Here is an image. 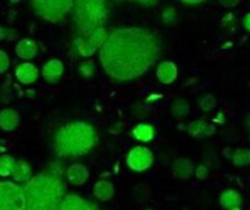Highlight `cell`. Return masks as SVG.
Wrapping results in <instances>:
<instances>
[{
  "label": "cell",
  "mask_w": 250,
  "mask_h": 210,
  "mask_svg": "<svg viewBox=\"0 0 250 210\" xmlns=\"http://www.w3.org/2000/svg\"><path fill=\"white\" fill-rule=\"evenodd\" d=\"M31 5L42 20L58 23L72 11L73 0H31Z\"/></svg>",
  "instance_id": "5b68a950"
},
{
  "label": "cell",
  "mask_w": 250,
  "mask_h": 210,
  "mask_svg": "<svg viewBox=\"0 0 250 210\" xmlns=\"http://www.w3.org/2000/svg\"><path fill=\"white\" fill-rule=\"evenodd\" d=\"M98 142L94 126L87 121H71L56 131L54 150L60 158H78L89 153Z\"/></svg>",
  "instance_id": "3957f363"
},
{
  "label": "cell",
  "mask_w": 250,
  "mask_h": 210,
  "mask_svg": "<svg viewBox=\"0 0 250 210\" xmlns=\"http://www.w3.org/2000/svg\"><path fill=\"white\" fill-rule=\"evenodd\" d=\"M65 176L72 186H83L89 178V170L83 164L75 163L66 168Z\"/></svg>",
  "instance_id": "2e32d148"
},
{
  "label": "cell",
  "mask_w": 250,
  "mask_h": 210,
  "mask_svg": "<svg viewBox=\"0 0 250 210\" xmlns=\"http://www.w3.org/2000/svg\"><path fill=\"white\" fill-rule=\"evenodd\" d=\"M21 116L14 107H4L0 110V129L5 132H12L20 126Z\"/></svg>",
  "instance_id": "e0dca14e"
},
{
  "label": "cell",
  "mask_w": 250,
  "mask_h": 210,
  "mask_svg": "<svg viewBox=\"0 0 250 210\" xmlns=\"http://www.w3.org/2000/svg\"><path fill=\"white\" fill-rule=\"evenodd\" d=\"M178 21L177 10L172 6H167L161 12V22L166 26H173Z\"/></svg>",
  "instance_id": "f546056e"
},
{
  "label": "cell",
  "mask_w": 250,
  "mask_h": 210,
  "mask_svg": "<svg viewBox=\"0 0 250 210\" xmlns=\"http://www.w3.org/2000/svg\"><path fill=\"white\" fill-rule=\"evenodd\" d=\"M12 2H16V1H19V0H11Z\"/></svg>",
  "instance_id": "f35d334b"
},
{
  "label": "cell",
  "mask_w": 250,
  "mask_h": 210,
  "mask_svg": "<svg viewBox=\"0 0 250 210\" xmlns=\"http://www.w3.org/2000/svg\"><path fill=\"white\" fill-rule=\"evenodd\" d=\"M71 14L76 36L85 37L104 27L109 15L107 0H73Z\"/></svg>",
  "instance_id": "277c9868"
},
{
  "label": "cell",
  "mask_w": 250,
  "mask_h": 210,
  "mask_svg": "<svg viewBox=\"0 0 250 210\" xmlns=\"http://www.w3.org/2000/svg\"><path fill=\"white\" fill-rule=\"evenodd\" d=\"M128 1L136 2V4L142 5V6L150 7V6H154V5L158 4V2L160 1V0H128Z\"/></svg>",
  "instance_id": "836d02e7"
},
{
  "label": "cell",
  "mask_w": 250,
  "mask_h": 210,
  "mask_svg": "<svg viewBox=\"0 0 250 210\" xmlns=\"http://www.w3.org/2000/svg\"><path fill=\"white\" fill-rule=\"evenodd\" d=\"M197 104L198 107H199L203 112H210L216 107L217 100L216 98H215V95L211 94V93H204V94H202L198 98Z\"/></svg>",
  "instance_id": "4316f807"
},
{
  "label": "cell",
  "mask_w": 250,
  "mask_h": 210,
  "mask_svg": "<svg viewBox=\"0 0 250 210\" xmlns=\"http://www.w3.org/2000/svg\"><path fill=\"white\" fill-rule=\"evenodd\" d=\"M171 115H172L175 119L182 120L189 115L190 112V105L188 103V100L183 99V98H177V99L172 100L171 103Z\"/></svg>",
  "instance_id": "7402d4cb"
},
{
  "label": "cell",
  "mask_w": 250,
  "mask_h": 210,
  "mask_svg": "<svg viewBox=\"0 0 250 210\" xmlns=\"http://www.w3.org/2000/svg\"><path fill=\"white\" fill-rule=\"evenodd\" d=\"M107 36H109V32L106 31L105 27L98 28L97 31H94L93 33L88 34L85 37L76 36L75 39H73L72 48L75 49L76 54L78 56L89 59L90 56H93L97 51L102 49V46L106 42Z\"/></svg>",
  "instance_id": "52a82bcc"
},
{
  "label": "cell",
  "mask_w": 250,
  "mask_h": 210,
  "mask_svg": "<svg viewBox=\"0 0 250 210\" xmlns=\"http://www.w3.org/2000/svg\"><path fill=\"white\" fill-rule=\"evenodd\" d=\"M14 88H12V84L10 83V81L7 80L6 82H4L0 85V104H10L14 100Z\"/></svg>",
  "instance_id": "f1b7e54d"
},
{
  "label": "cell",
  "mask_w": 250,
  "mask_h": 210,
  "mask_svg": "<svg viewBox=\"0 0 250 210\" xmlns=\"http://www.w3.org/2000/svg\"><path fill=\"white\" fill-rule=\"evenodd\" d=\"M15 53L17 58L23 61H31L38 55L39 45L34 39L32 38H22L17 42L15 46Z\"/></svg>",
  "instance_id": "4fadbf2b"
},
{
  "label": "cell",
  "mask_w": 250,
  "mask_h": 210,
  "mask_svg": "<svg viewBox=\"0 0 250 210\" xmlns=\"http://www.w3.org/2000/svg\"><path fill=\"white\" fill-rule=\"evenodd\" d=\"M78 73L84 80H90L97 73V65H95V63L93 60L87 59V60L82 61L80 63V66H78Z\"/></svg>",
  "instance_id": "83f0119b"
},
{
  "label": "cell",
  "mask_w": 250,
  "mask_h": 210,
  "mask_svg": "<svg viewBox=\"0 0 250 210\" xmlns=\"http://www.w3.org/2000/svg\"><path fill=\"white\" fill-rule=\"evenodd\" d=\"M209 173H210V168L205 163L199 164V165L195 166L194 176L198 178V180H205V178H208Z\"/></svg>",
  "instance_id": "1f68e13d"
},
{
  "label": "cell",
  "mask_w": 250,
  "mask_h": 210,
  "mask_svg": "<svg viewBox=\"0 0 250 210\" xmlns=\"http://www.w3.org/2000/svg\"><path fill=\"white\" fill-rule=\"evenodd\" d=\"M156 78L163 84H171L175 82L178 77V67L173 61L166 60L158 63L155 71Z\"/></svg>",
  "instance_id": "5bb4252c"
},
{
  "label": "cell",
  "mask_w": 250,
  "mask_h": 210,
  "mask_svg": "<svg viewBox=\"0 0 250 210\" xmlns=\"http://www.w3.org/2000/svg\"><path fill=\"white\" fill-rule=\"evenodd\" d=\"M163 54L158 34L144 27H120L109 32L99 50L103 70L115 82H131L146 75Z\"/></svg>",
  "instance_id": "6da1fadb"
},
{
  "label": "cell",
  "mask_w": 250,
  "mask_h": 210,
  "mask_svg": "<svg viewBox=\"0 0 250 210\" xmlns=\"http://www.w3.org/2000/svg\"><path fill=\"white\" fill-rule=\"evenodd\" d=\"M219 203L225 210H241L243 205V197L238 190L229 188V189H225L220 194Z\"/></svg>",
  "instance_id": "ac0fdd59"
},
{
  "label": "cell",
  "mask_w": 250,
  "mask_h": 210,
  "mask_svg": "<svg viewBox=\"0 0 250 210\" xmlns=\"http://www.w3.org/2000/svg\"><path fill=\"white\" fill-rule=\"evenodd\" d=\"M58 210H100L90 200L76 193H67L61 200Z\"/></svg>",
  "instance_id": "30bf717a"
},
{
  "label": "cell",
  "mask_w": 250,
  "mask_h": 210,
  "mask_svg": "<svg viewBox=\"0 0 250 210\" xmlns=\"http://www.w3.org/2000/svg\"><path fill=\"white\" fill-rule=\"evenodd\" d=\"M16 159L10 154H1L0 155V177H9L12 175Z\"/></svg>",
  "instance_id": "d4e9b609"
},
{
  "label": "cell",
  "mask_w": 250,
  "mask_h": 210,
  "mask_svg": "<svg viewBox=\"0 0 250 210\" xmlns=\"http://www.w3.org/2000/svg\"><path fill=\"white\" fill-rule=\"evenodd\" d=\"M131 134L136 141L141 142V143H149V142H151L155 138L156 129L151 124H148V122H139L138 125H136L132 128Z\"/></svg>",
  "instance_id": "ffe728a7"
},
{
  "label": "cell",
  "mask_w": 250,
  "mask_h": 210,
  "mask_svg": "<svg viewBox=\"0 0 250 210\" xmlns=\"http://www.w3.org/2000/svg\"><path fill=\"white\" fill-rule=\"evenodd\" d=\"M151 106L146 100H139V102H136L131 107V112L136 119L143 120L146 119V117L150 115Z\"/></svg>",
  "instance_id": "484cf974"
},
{
  "label": "cell",
  "mask_w": 250,
  "mask_h": 210,
  "mask_svg": "<svg viewBox=\"0 0 250 210\" xmlns=\"http://www.w3.org/2000/svg\"><path fill=\"white\" fill-rule=\"evenodd\" d=\"M187 132L193 138L203 139L211 137L216 132V128H215V125L210 124L203 119H198L188 124Z\"/></svg>",
  "instance_id": "9a60e30c"
},
{
  "label": "cell",
  "mask_w": 250,
  "mask_h": 210,
  "mask_svg": "<svg viewBox=\"0 0 250 210\" xmlns=\"http://www.w3.org/2000/svg\"><path fill=\"white\" fill-rule=\"evenodd\" d=\"M39 76H41V72H39L38 67L31 61H23L15 68V78L17 80V82L23 85L33 84L34 82H37Z\"/></svg>",
  "instance_id": "9c48e42d"
},
{
  "label": "cell",
  "mask_w": 250,
  "mask_h": 210,
  "mask_svg": "<svg viewBox=\"0 0 250 210\" xmlns=\"http://www.w3.org/2000/svg\"><path fill=\"white\" fill-rule=\"evenodd\" d=\"M0 210H27L23 186L15 181H0Z\"/></svg>",
  "instance_id": "8992f818"
},
{
  "label": "cell",
  "mask_w": 250,
  "mask_h": 210,
  "mask_svg": "<svg viewBox=\"0 0 250 210\" xmlns=\"http://www.w3.org/2000/svg\"><path fill=\"white\" fill-rule=\"evenodd\" d=\"M231 161L237 168H244L250 165V149L249 148H238L233 150L231 156Z\"/></svg>",
  "instance_id": "cb8c5ba5"
},
{
  "label": "cell",
  "mask_w": 250,
  "mask_h": 210,
  "mask_svg": "<svg viewBox=\"0 0 250 210\" xmlns=\"http://www.w3.org/2000/svg\"><path fill=\"white\" fill-rule=\"evenodd\" d=\"M17 39V31L11 27H5L0 24V42L15 41Z\"/></svg>",
  "instance_id": "4dcf8cb0"
},
{
  "label": "cell",
  "mask_w": 250,
  "mask_h": 210,
  "mask_svg": "<svg viewBox=\"0 0 250 210\" xmlns=\"http://www.w3.org/2000/svg\"><path fill=\"white\" fill-rule=\"evenodd\" d=\"M243 27L247 29V31L250 32V12L247 14L243 19Z\"/></svg>",
  "instance_id": "d590c367"
},
{
  "label": "cell",
  "mask_w": 250,
  "mask_h": 210,
  "mask_svg": "<svg viewBox=\"0 0 250 210\" xmlns=\"http://www.w3.org/2000/svg\"><path fill=\"white\" fill-rule=\"evenodd\" d=\"M219 2L224 7H227V9H232V7L237 6V5L241 2V0H219Z\"/></svg>",
  "instance_id": "e575fe53"
},
{
  "label": "cell",
  "mask_w": 250,
  "mask_h": 210,
  "mask_svg": "<svg viewBox=\"0 0 250 210\" xmlns=\"http://www.w3.org/2000/svg\"><path fill=\"white\" fill-rule=\"evenodd\" d=\"M10 68V56L5 50L0 49V75H4Z\"/></svg>",
  "instance_id": "d6a6232c"
},
{
  "label": "cell",
  "mask_w": 250,
  "mask_h": 210,
  "mask_svg": "<svg viewBox=\"0 0 250 210\" xmlns=\"http://www.w3.org/2000/svg\"><path fill=\"white\" fill-rule=\"evenodd\" d=\"M63 71H65V66L62 61L59 59H50L43 65L41 75L45 82L55 84L62 78Z\"/></svg>",
  "instance_id": "8fae6325"
},
{
  "label": "cell",
  "mask_w": 250,
  "mask_h": 210,
  "mask_svg": "<svg viewBox=\"0 0 250 210\" xmlns=\"http://www.w3.org/2000/svg\"><path fill=\"white\" fill-rule=\"evenodd\" d=\"M93 194L100 202H109L115 195V187L111 181L103 178L93 186Z\"/></svg>",
  "instance_id": "44dd1931"
},
{
  "label": "cell",
  "mask_w": 250,
  "mask_h": 210,
  "mask_svg": "<svg viewBox=\"0 0 250 210\" xmlns=\"http://www.w3.org/2000/svg\"><path fill=\"white\" fill-rule=\"evenodd\" d=\"M131 195H132V199H133L134 202L142 204V203L148 202L149 198L151 197V189L146 183L141 182L132 188Z\"/></svg>",
  "instance_id": "603a6c76"
},
{
  "label": "cell",
  "mask_w": 250,
  "mask_h": 210,
  "mask_svg": "<svg viewBox=\"0 0 250 210\" xmlns=\"http://www.w3.org/2000/svg\"><path fill=\"white\" fill-rule=\"evenodd\" d=\"M182 2H185V4L187 5H199L202 4V2H204L205 0H181Z\"/></svg>",
  "instance_id": "8d00e7d4"
},
{
  "label": "cell",
  "mask_w": 250,
  "mask_h": 210,
  "mask_svg": "<svg viewBox=\"0 0 250 210\" xmlns=\"http://www.w3.org/2000/svg\"><path fill=\"white\" fill-rule=\"evenodd\" d=\"M195 165L189 158L181 156V158L175 159L171 164V171L172 175L178 180H188L194 175Z\"/></svg>",
  "instance_id": "7c38bea8"
},
{
  "label": "cell",
  "mask_w": 250,
  "mask_h": 210,
  "mask_svg": "<svg viewBox=\"0 0 250 210\" xmlns=\"http://www.w3.org/2000/svg\"><path fill=\"white\" fill-rule=\"evenodd\" d=\"M246 128H247V132H248V136L250 138V115L246 117Z\"/></svg>",
  "instance_id": "74e56055"
},
{
  "label": "cell",
  "mask_w": 250,
  "mask_h": 210,
  "mask_svg": "<svg viewBox=\"0 0 250 210\" xmlns=\"http://www.w3.org/2000/svg\"><path fill=\"white\" fill-rule=\"evenodd\" d=\"M23 186L27 210H58L66 193L62 176L50 171L33 176Z\"/></svg>",
  "instance_id": "7a4b0ae2"
},
{
  "label": "cell",
  "mask_w": 250,
  "mask_h": 210,
  "mask_svg": "<svg viewBox=\"0 0 250 210\" xmlns=\"http://www.w3.org/2000/svg\"><path fill=\"white\" fill-rule=\"evenodd\" d=\"M12 181H15L19 185H24L33 177V170H32L31 164L23 159H19L15 164L14 171H12Z\"/></svg>",
  "instance_id": "d6986e66"
},
{
  "label": "cell",
  "mask_w": 250,
  "mask_h": 210,
  "mask_svg": "<svg viewBox=\"0 0 250 210\" xmlns=\"http://www.w3.org/2000/svg\"><path fill=\"white\" fill-rule=\"evenodd\" d=\"M154 163V154L148 147L137 146L133 147L127 153L126 164L134 172H144L149 170Z\"/></svg>",
  "instance_id": "ba28073f"
}]
</instances>
